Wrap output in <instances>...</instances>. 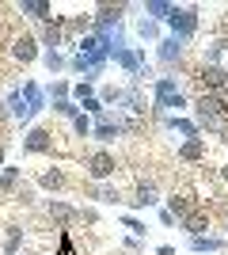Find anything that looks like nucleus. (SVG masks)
<instances>
[{"label": "nucleus", "instance_id": "1", "mask_svg": "<svg viewBox=\"0 0 228 255\" xmlns=\"http://www.w3.org/2000/svg\"><path fill=\"white\" fill-rule=\"evenodd\" d=\"M190 107V99H186V92L179 84H175V76H156L152 80V111L160 118H167V115H179V111H186Z\"/></svg>", "mask_w": 228, "mask_h": 255}, {"label": "nucleus", "instance_id": "2", "mask_svg": "<svg viewBox=\"0 0 228 255\" xmlns=\"http://www.w3.org/2000/svg\"><path fill=\"white\" fill-rule=\"evenodd\" d=\"M198 23H202V8H198V4H175L171 19H167V34L186 46L198 34Z\"/></svg>", "mask_w": 228, "mask_h": 255}, {"label": "nucleus", "instance_id": "3", "mask_svg": "<svg viewBox=\"0 0 228 255\" xmlns=\"http://www.w3.org/2000/svg\"><path fill=\"white\" fill-rule=\"evenodd\" d=\"M110 61L118 65L126 76H133V84H141V80H152V65L145 61V46H126V50L110 53Z\"/></svg>", "mask_w": 228, "mask_h": 255}, {"label": "nucleus", "instance_id": "4", "mask_svg": "<svg viewBox=\"0 0 228 255\" xmlns=\"http://www.w3.org/2000/svg\"><path fill=\"white\" fill-rule=\"evenodd\" d=\"M114 171H118V160H114V152L110 149H95L84 156V175L91 183H110L114 179Z\"/></svg>", "mask_w": 228, "mask_h": 255}, {"label": "nucleus", "instance_id": "5", "mask_svg": "<svg viewBox=\"0 0 228 255\" xmlns=\"http://www.w3.org/2000/svg\"><path fill=\"white\" fill-rule=\"evenodd\" d=\"M194 118H209V122H221L228 126V96H213V92H198V99L190 103Z\"/></svg>", "mask_w": 228, "mask_h": 255}, {"label": "nucleus", "instance_id": "6", "mask_svg": "<svg viewBox=\"0 0 228 255\" xmlns=\"http://www.w3.org/2000/svg\"><path fill=\"white\" fill-rule=\"evenodd\" d=\"M194 84H198V92L225 96V92H228V69H221V65H198Z\"/></svg>", "mask_w": 228, "mask_h": 255}, {"label": "nucleus", "instance_id": "7", "mask_svg": "<svg viewBox=\"0 0 228 255\" xmlns=\"http://www.w3.org/2000/svg\"><path fill=\"white\" fill-rule=\"evenodd\" d=\"M183 53H186V46L179 42V38H171V34H163L160 42H156V65H160L163 73L171 76L179 65H183Z\"/></svg>", "mask_w": 228, "mask_h": 255}, {"label": "nucleus", "instance_id": "8", "mask_svg": "<svg viewBox=\"0 0 228 255\" xmlns=\"http://www.w3.org/2000/svg\"><path fill=\"white\" fill-rule=\"evenodd\" d=\"M19 96H23V111H27V122H34V118H38L46 107H50V96H46V88L38 84V80H23V84H19Z\"/></svg>", "mask_w": 228, "mask_h": 255}, {"label": "nucleus", "instance_id": "9", "mask_svg": "<svg viewBox=\"0 0 228 255\" xmlns=\"http://www.w3.org/2000/svg\"><path fill=\"white\" fill-rule=\"evenodd\" d=\"M54 129L50 126H31L23 133V152L27 156H46V152H54Z\"/></svg>", "mask_w": 228, "mask_h": 255}, {"label": "nucleus", "instance_id": "10", "mask_svg": "<svg viewBox=\"0 0 228 255\" xmlns=\"http://www.w3.org/2000/svg\"><path fill=\"white\" fill-rule=\"evenodd\" d=\"M42 57V46H38V34L31 31H23L11 38V61H19V65H34Z\"/></svg>", "mask_w": 228, "mask_h": 255}, {"label": "nucleus", "instance_id": "11", "mask_svg": "<svg viewBox=\"0 0 228 255\" xmlns=\"http://www.w3.org/2000/svg\"><path fill=\"white\" fill-rule=\"evenodd\" d=\"M38 46L42 50H61L65 46V27H61V15H50L46 23H38Z\"/></svg>", "mask_w": 228, "mask_h": 255}, {"label": "nucleus", "instance_id": "12", "mask_svg": "<svg viewBox=\"0 0 228 255\" xmlns=\"http://www.w3.org/2000/svg\"><path fill=\"white\" fill-rule=\"evenodd\" d=\"M118 137H122V126H118V118H114V111H103V115L95 118V126H91V141L114 145Z\"/></svg>", "mask_w": 228, "mask_h": 255}, {"label": "nucleus", "instance_id": "13", "mask_svg": "<svg viewBox=\"0 0 228 255\" xmlns=\"http://www.w3.org/2000/svg\"><path fill=\"white\" fill-rule=\"evenodd\" d=\"M126 206L130 210H152V206H160V187L152 179H141L137 191H133V198H126Z\"/></svg>", "mask_w": 228, "mask_h": 255}, {"label": "nucleus", "instance_id": "14", "mask_svg": "<svg viewBox=\"0 0 228 255\" xmlns=\"http://www.w3.org/2000/svg\"><path fill=\"white\" fill-rule=\"evenodd\" d=\"M175 156L183 160V164H202V160H206V137H186V141H179Z\"/></svg>", "mask_w": 228, "mask_h": 255}, {"label": "nucleus", "instance_id": "15", "mask_svg": "<svg viewBox=\"0 0 228 255\" xmlns=\"http://www.w3.org/2000/svg\"><path fill=\"white\" fill-rule=\"evenodd\" d=\"M186 248H190L194 255H217V252H225V248H228V240L209 233V236H190V240H186Z\"/></svg>", "mask_w": 228, "mask_h": 255}, {"label": "nucleus", "instance_id": "16", "mask_svg": "<svg viewBox=\"0 0 228 255\" xmlns=\"http://www.w3.org/2000/svg\"><path fill=\"white\" fill-rule=\"evenodd\" d=\"M15 11L27 15V19H34V23H46L50 15H54V4H50V0H19Z\"/></svg>", "mask_w": 228, "mask_h": 255}, {"label": "nucleus", "instance_id": "17", "mask_svg": "<svg viewBox=\"0 0 228 255\" xmlns=\"http://www.w3.org/2000/svg\"><path fill=\"white\" fill-rule=\"evenodd\" d=\"M46 213H50L57 225H73L76 213H80V206H69L65 198H50V202H46Z\"/></svg>", "mask_w": 228, "mask_h": 255}, {"label": "nucleus", "instance_id": "18", "mask_svg": "<svg viewBox=\"0 0 228 255\" xmlns=\"http://www.w3.org/2000/svg\"><path fill=\"white\" fill-rule=\"evenodd\" d=\"M137 8L145 11V19L167 23V19H171V11H175V4H171V0H145V4H137Z\"/></svg>", "mask_w": 228, "mask_h": 255}, {"label": "nucleus", "instance_id": "19", "mask_svg": "<svg viewBox=\"0 0 228 255\" xmlns=\"http://www.w3.org/2000/svg\"><path fill=\"white\" fill-rule=\"evenodd\" d=\"M183 225V233L186 236H209V229H213V221H209V213L206 210H194L186 221H179Z\"/></svg>", "mask_w": 228, "mask_h": 255}, {"label": "nucleus", "instance_id": "20", "mask_svg": "<svg viewBox=\"0 0 228 255\" xmlns=\"http://www.w3.org/2000/svg\"><path fill=\"white\" fill-rule=\"evenodd\" d=\"M87 194H91L95 202H103V206H118L122 202V191L114 183H87Z\"/></svg>", "mask_w": 228, "mask_h": 255}, {"label": "nucleus", "instance_id": "21", "mask_svg": "<svg viewBox=\"0 0 228 255\" xmlns=\"http://www.w3.org/2000/svg\"><path fill=\"white\" fill-rule=\"evenodd\" d=\"M163 210H171V217L175 221H186V217H190V213H194V198H190V194H167V206H163Z\"/></svg>", "mask_w": 228, "mask_h": 255}, {"label": "nucleus", "instance_id": "22", "mask_svg": "<svg viewBox=\"0 0 228 255\" xmlns=\"http://www.w3.org/2000/svg\"><path fill=\"white\" fill-rule=\"evenodd\" d=\"M163 126L171 129V133H179V137H202V133H198V126H194V118H183V115H167L163 118Z\"/></svg>", "mask_w": 228, "mask_h": 255}, {"label": "nucleus", "instance_id": "23", "mask_svg": "<svg viewBox=\"0 0 228 255\" xmlns=\"http://www.w3.org/2000/svg\"><path fill=\"white\" fill-rule=\"evenodd\" d=\"M38 187H42V191H65V187H69V175H65V171H61V168H46L42 171V175H38Z\"/></svg>", "mask_w": 228, "mask_h": 255}, {"label": "nucleus", "instance_id": "24", "mask_svg": "<svg viewBox=\"0 0 228 255\" xmlns=\"http://www.w3.org/2000/svg\"><path fill=\"white\" fill-rule=\"evenodd\" d=\"M23 240H27V229H23V225H8V233H4V240H0V252L15 255L23 248Z\"/></svg>", "mask_w": 228, "mask_h": 255}, {"label": "nucleus", "instance_id": "25", "mask_svg": "<svg viewBox=\"0 0 228 255\" xmlns=\"http://www.w3.org/2000/svg\"><path fill=\"white\" fill-rule=\"evenodd\" d=\"M19 179H23V168L4 164V168H0V194H15L19 191Z\"/></svg>", "mask_w": 228, "mask_h": 255}, {"label": "nucleus", "instance_id": "26", "mask_svg": "<svg viewBox=\"0 0 228 255\" xmlns=\"http://www.w3.org/2000/svg\"><path fill=\"white\" fill-rule=\"evenodd\" d=\"M42 65H46V73L57 76V73H65L69 69V57L61 50H42Z\"/></svg>", "mask_w": 228, "mask_h": 255}, {"label": "nucleus", "instance_id": "27", "mask_svg": "<svg viewBox=\"0 0 228 255\" xmlns=\"http://www.w3.org/2000/svg\"><path fill=\"white\" fill-rule=\"evenodd\" d=\"M122 96H126V88H114V84L99 88V103L107 107V111H110V107H122Z\"/></svg>", "mask_w": 228, "mask_h": 255}, {"label": "nucleus", "instance_id": "28", "mask_svg": "<svg viewBox=\"0 0 228 255\" xmlns=\"http://www.w3.org/2000/svg\"><path fill=\"white\" fill-rule=\"evenodd\" d=\"M46 96H50V103H57V99H73V84H69L65 76H57L54 84L46 88Z\"/></svg>", "mask_w": 228, "mask_h": 255}, {"label": "nucleus", "instance_id": "29", "mask_svg": "<svg viewBox=\"0 0 228 255\" xmlns=\"http://www.w3.org/2000/svg\"><path fill=\"white\" fill-rule=\"evenodd\" d=\"M137 34H141L145 42H160V23L145 19V15H137Z\"/></svg>", "mask_w": 228, "mask_h": 255}, {"label": "nucleus", "instance_id": "30", "mask_svg": "<svg viewBox=\"0 0 228 255\" xmlns=\"http://www.w3.org/2000/svg\"><path fill=\"white\" fill-rule=\"evenodd\" d=\"M122 229H130V236H137V240H145V233H149V225L133 213H122Z\"/></svg>", "mask_w": 228, "mask_h": 255}, {"label": "nucleus", "instance_id": "31", "mask_svg": "<svg viewBox=\"0 0 228 255\" xmlns=\"http://www.w3.org/2000/svg\"><path fill=\"white\" fill-rule=\"evenodd\" d=\"M54 115H57V118H69V122H73V118L80 115V103H76V99H57V103H54Z\"/></svg>", "mask_w": 228, "mask_h": 255}, {"label": "nucleus", "instance_id": "32", "mask_svg": "<svg viewBox=\"0 0 228 255\" xmlns=\"http://www.w3.org/2000/svg\"><path fill=\"white\" fill-rule=\"evenodd\" d=\"M91 126H95V118L84 115V111L73 118V133H76V137H91Z\"/></svg>", "mask_w": 228, "mask_h": 255}, {"label": "nucleus", "instance_id": "33", "mask_svg": "<svg viewBox=\"0 0 228 255\" xmlns=\"http://www.w3.org/2000/svg\"><path fill=\"white\" fill-rule=\"evenodd\" d=\"M80 111H84V115H91V118H99V115H103V111H107V107L99 103V96H87L84 103H80Z\"/></svg>", "mask_w": 228, "mask_h": 255}, {"label": "nucleus", "instance_id": "34", "mask_svg": "<svg viewBox=\"0 0 228 255\" xmlns=\"http://www.w3.org/2000/svg\"><path fill=\"white\" fill-rule=\"evenodd\" d=\"M87 96H95V84H84V80H80V84H73V99H76V103H84Z\"/></svg>", "mask_w": 228, "mask_h": 255}, {"label": "nucleus", "instance_id": "35", "mask_svg": "<svg viewBox=\"0 0 228 255\" xmlns=\"http://www.w3.org/2000/svg\"><path fill=\"white\" fill-rule=\"evenodd\" d=\"M76 221H84V225H95V221H99V210H95V206H80Z\"/></svg>", "mask_w": 228, "mask_h": 255}, {"label": "nucleus", "instance_id": "36", "mask_svg": "<svg viewBox=\"0 0 228 255\" xmlns=\"http://www.w3.org/2000/svg\"><path fill=\"white\" fill-rule=\"evenodd\" d=\"M15 198H19L23 206H31V202H34V187H31V183H19V191H15Z\"/></svg>", "mask_w": 228, "mask_h": 255}, {"label": "nucleus", "instance_id": "37", "mask_svg": "<svg viewBox=\"0 0 228 255\" xmlns=\"http://www.w3.org/2000/svg\"><path fill=\"white\" fill-rule=\"evenodd\" d=\"M141 240H137V236H126V252H133V255H137V252H141Z\"/></svg>", "mask_w": 228, "mask_h": 255}, {"label": "nucleus", "instance_id": "38", "mask_svg": "<svg viewBox=\"0 0 228 255\" xmlns=\"http://www.w3.org/2000/svg\"><path fill=\"white\" fill-rule=\"evenodd\" d=\"M156 217H160V225H163V229H171V225H175V217H171V210H160V213H156Z\"/></svg>", "mask_w": 228, "mask_h": 255}, {"label": "nucleus", "instance_id": "39", "mask_svg": "<svg viewBox=\"0 0 228 255\" xmlns=\"http://www.w3.org/2000/svg\"><path fill=\"white\" fill-rule=\"evenodd\" d=\"M156 255H175V248L171 244H160V248H156Z\"/></svg>", "mask_w": 228, "mask_h": 255}, {"label": "nucleus", "instance_id": "40", "mask_svg": "<svg viewBox=\"0 0 228 255\" xmlns=\"http://www.w3.org/2000/svg\"><path fill=\"white\" fill-rule=\"evenodd\" d=\"M4 160H8V145L0 141V168H4Z\"/></svg>", "mask_w": 228, "mask_h": 255}, {"label": "nucleus", "instance_id": "41", "mask_svg": "<svg viewBox=\"0 0 228 255\" xmlns=\"http://www.w3.org/2000/svg\"><path fill=\"white\" fill-rule=\"evenodd\" d=\"M221 179H225V183H228V164H221Z\"/></svg>", "mask_w": 228, "mask_h": 255}, {"label": "nucleus", "instance_id": "42", "mask_svg": "<svg viewBox=\"0 0 228 255\" xmlns=\"http://www.w3.org/2000/svg\"><path fill=\"white\" fill-rule=\"evenodd\" d=\"M225 96H228V92H225Z\"/></svg>", "mask_w": 228, "mask_h": 255}]
</instances>
